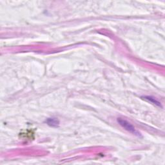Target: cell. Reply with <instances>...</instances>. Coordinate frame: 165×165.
I'll list each match as a JSON object with an SVG mask.
<instances>
[{
	"mask_svg": "<svg viewBox=\"0 0 165 165\" xmlns=\"http://www.w3.org/2000/svg\"><path fill=\"white\" fill-rule=\"evenodd\" d=\"M141 98H142V99L148 101L150 102H151V103H152L156 106H157L159 107H162V105L161 104H160V102L159 101H158L157 99H155L154 97H151V96H142Z\"/></svg>",
	"mask_w": 165,
	"mask_h": 165,
	"instance_id": "cell-3",
	"label": "cell"
},
{
	"mask_svg": "<svg viewBox=\"0 0 165 165\" xmlns=\"http://www.w3.org/2000/svg\"><path fill=\"white\" fill-rule=\"evenodd\" d=\"M45 122L48 126L53 128H57L60 126V121L57 118H50L45 120Z\"/></svg>",
	"mask_w": 165,
	"mask_h": 165,
	"instance_id": "cell-2",
	"label": "cell"
},
{
	"mask_svg": "<svg viewBox=\"0 0 165 165\" xmlns=\"http://www.w3.org/2000/svg\"><path fill=\"white\" fill-rule=\"evenodd\" d=\"M117 121L119 124V125H121L123 128L125 129L127 131L132 133V134L135 135L137 137H142L141 133L139 132H138L135 128V127H133L130 123L127 121V120L118 118L117 119Z\"/></svg>",
	"mask_w": 165,
	"mask_h": 165,
	"instance_id": "cell-1",
	"label": "cell"
}]
</instances>
